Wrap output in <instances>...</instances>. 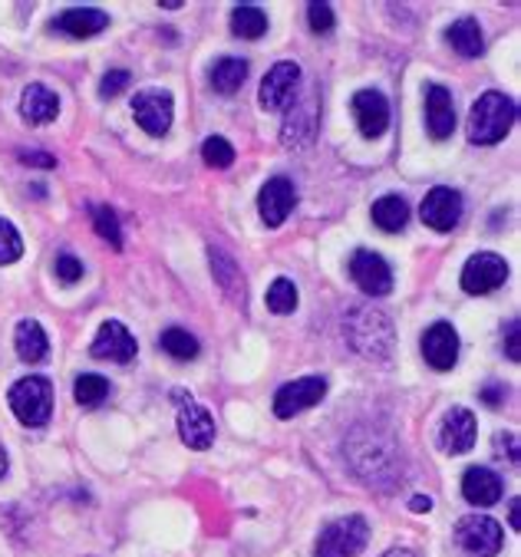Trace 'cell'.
Returning a JSON list of instances; mask_svg holds the SVG:
<instances>
[{
	"label": "cell",
	"instance_id": "836d02e7",
	"mask_svg": "<svg viewBox=\"0 0 521 557\" xmlns=\"http://www.w3.org/2000/svg\"><path fill=\"white\" fill-rule=\"evenodd\" d=\"M21 255H24V238H21V232L11 225L8 218H0V268L21 261Z\"/></svg>",
	"mask_w": 521,
	"mask_h": 557
},
{
	"label": "cell",
	"instance_id": "cb8c5ba5",
	"mask_svg": "<svg viewBox=\"0 0 521 557\" xmlns=\"http://www.w3.org/2000/svg\"><path fill=\"white\" fill-rule=\"evenodd\" d=\"M208 258H212V274H215L219 287L225 290V297L235 307H245V274L235 264V258L222 248H208Z\"/></svg>",
	"mask_w": 521,
	"mask_h": 557
},
{
	"label": "cell",
	"instance_id": "f546056e",
	"mask_svg": "<svg viewBox=\"0 0 521 557\" xmlns=\"http://www.w3.org/2000/svg\"><path fill=\"white\" fill-rule=\"evenodd\" d=\"M73 396H76V403H79L83 409H96L102 399L110 396V380H107V376H99V373H83V376H76V383H73Z\"/></svg>",
	"mask_w": 521,
	"mask_h": 557
},
{
	"label": "cell",
	"instance_id": "9c48e42d",
	"mask_svg": "<svg viewBox=\"0 0 521 557\" xmlns=\"http://www.w3.org/2000/svg\"><path fill=\"white\" fill-rule=\"evenodd\" d=\"M327 396V380L324 376H300L294 383H284L274 396V416L277 419H294L318 406Z\"/></svg>",
	"mask_w": 521,
	"mask_h": 557
},
{
	"label": "cell",
	"instance_id": "e0dca14e",
	"mask_svg": "<svg viewBox=\"0 0 521 557\" xmlns=\"http://www.w3.org/2000/svg\"><path fill=\"white\" fill-rule=\"evenodd\" d=\"M423 357H426V363H430L433 370H439V373H446V370L456 367V360H459V333H456L452 323L436 320V323L423 333Z\"/></svg>",
	"mask_w": 521,
	"mask_h": 557
},
{
	"label": "cell",
	"instance_id": "ffe728a7",
	"mask_svg": "<svg viewBox=\"0 0 521 557\" xmlns=\"http://www.w3.org/2000/svg\"><path fill=\"white\" fill-rule=\"evenodd\" d=\"M426 129L436 143L449 139L456 129V106H452V92L443 83H430L426 86Z\"/></svg>",
	"mask_w": 521,
	"mask_h": 557
},
{
	"label": "cell",
	"instance_id": "277c9868",
	"mask_svg": "<svg viewBox=\"0 0 521 557\" xmlns=\"http://www.w3.org/2000/svg\"><path fill=\"white\" fill-rule=\"evenodd\" d=\"M8 403H11L14 416H17L24 425L40 429V425H47L50 416H53V386H50V380H44V376H24V380H17V383L11 386Z\"/></svg>",
	"mask_w": 521,
	"mask_h": 557
},
{
	"label": "cell",
	"instance_id": "603a6c76",
	"mask_svg": "<svg viewBox=\"0 0 521 557\" xmlns=\"http://www.w3.org/2000/svg\"><path fill=\"white\" fill-rule=\"evenodd\" d=\"M462 495H466V502H469V505L492 508V505H498V502H501L505 485H501V479H498L492 469L475 466V469H469V472L462 475Z\"/></svg>",
	"mask_w": 521,
	"mask_h": 557
},
{
	"label": "cell",
	"instance_id": "d4e9b609",
	"mask_svg": "<svg viewBox=\"0 0 521 557\" xmlns=\"http://www.w3.org/2000/svg\"><path fill=\"white\" fill-rule=\"evenodd\" d=\"M14 347H17V357L24 363H40L47 360L50 354V341H47V333L37 320H21L17 330H14Z\"/></svg>",
	"mask_w": 521,
	"mask_h": 557
},
{
	"label": "cell",
	"instance_id": "2e32d148",
	"mask_svg": "<svg viewBox=\"0 0 521 557\" xmlns=\"http://www.w3.org/2000/svg\"><path fill=\"white\" fill-rule=\"evenodd\" d=\"M297 205V191H294V182L277 175L271 182H264L261 195H258V211H261V221L268 228H281L287 214L294 211Z\"/></svg>",
	"mask_w": 521,
	"mask_h": 557
},
{
	"label": "cell",
	"instance_id": "60d3db41",
	"mask_svg": "<svg viewBox=\"0 0 521 557\" xmlns=\"http://www.w3.org/2000/svg\"><path fill=\"white\" fill-rule=\"evenodd\" d=\"M482 399H485V406H501L505 389H501V386H485V389H482Z\"/></svg>",
	"mask_w": 521,
	"mask_h": 557
},
{
	"label": "cell",
	"instance_id": "ab89813d",
	"mask_svg": "<svg viewBox=\"0 0 521 557\" xmlns=\"http://www.w3.org/2000/svg\"><path fill=\"white\" fill-rule=\"evenodd\" d=\"M21 159H24V165H37V169H53L57 165V159L47 156V152H21Z\"/></svg>",
	"mask_w": 521,
	"mask_h": 557
},
{
	"label": "cell",
	"instance_id": "1f68e13d",
	"mask_svg": "<svg viewBox=\"0 0 521 557\" xmlns=\"http://www.w3.org/2000/svg\"><path fill=\"white\" fill-rule=\"evenodd\" d=\"M92 228L102 242H110L113 248H123V232H120V218L113 208L107 205H96L92 208Z\"/></svg>",
	"mask_w": 521,
	"mask_h": 557
},
{
	"label": "cell",
	"instance_id": "7a4b0ae2",
	"mask_svg": "<svg viewBox=\"0 0 521 557\" xmlns=\"http://www.w3.org/2000/svg\"><path fill=\"white\" fill-rule=\"evenodd\" d=\"M344 337L357 357L367 360H386L396 347V326L393 320L376 310L373 304H357L344 317Z\"/></svg>",
	"mask_w": 521,
	"mask_h": 557
},
{
	"label": "cell",
	"instance_id": "44dd1931",
	"mask_svg": "<svg viewBox=\"0 0 521 557\" xmlns=\"http://www.w3.org/2000/svg\"><path fill=\"white\" fill-rule=\"evenodd\" d=\"M50 27L57 34H63V37L89 40V37H96V34H102V30L110 27V14L107 11H96V8H70Z\"/></svg>",
	"mask_w": 521,
	"mask_h": 557
},
{
	"label": "cell",
	"instance_id": "74e56055",
	"mask_svg": "<svg viewBox=\"0 0 521 557\" xmlns=\"http://www.w3.org/2000/svg\"><path fill=\"white\" fill-rule=\"evenodd\" d=\"M53 271H57V281H63V284H76V281L83 277V261H79V258H73V255H60V258H57V264H53Z\"/></svg>",
	"mask_w": 521,
	"mask_h": 557
},
{
	"label": "cell",
	"instance_id": "4dcf8cb0",
	"mask_svg": "<svg viewBox=\"0 0 521 557\" xmlns=\"http://www.w3.org/2000/svg\"><path fill=\"white\" fill-rule=\"evenodd\" d=\"M159 347L172 357V360H195L198 357V341L191 337L188 330L182 326H169L162 337H159Z\"/></svg>",
	"mask_w": 521,
	"mask_h": 557
},
{
	"label": "cell",
	"instance_id": "484cf974",
	"mask_svg": "<svg viewBox=\"0 0 521 557\" xmlns=\"http://www.w3.org/2000/svg\"><path fill=\"white\" fill-rule=\"evenodd\" d=\"M208 79H212V89L222 92V96H235L245 79H248V60L241 57H219L208 70Z\"/></svg>",
	"mask_w": 521,
	"mask_h": 557
},
{
	"label": "cell",
	"instance_id": "d6a6232c",
	"mask_svg": "<svg viewBox=\"0 0 521 557\" xmlns=\"http://www.w3.org/2000/svg\"><path fill=\"white\" fill-rule=\"evenodd\" d=\"M268 310L271 313H294L297 310V287H294V281H287V277H277L271 287H268Z\"/></svg>",
	"mask_w": 521,
	"mask_h": 557
},
{
	"label": "cell",
	"instance_id": "8fae6325",
	"mask_svg": "<svg viewBox=\"0 0 521 557\" xmlns=\"http://www.w3.org/2000/svg\"><path fill=\"white\" fill-rule=\"evenodd\" d=\"M505 281H508V261L492 251L472 255L462 268V290L472 297H485V294L498 290Z\"/></svg>",
	"mask_w": 521,
	"mask_h": 557
},
{
	"label": "cell",
	"instance_id": "d6986e66",
	"mask_svg": "<svg viewBox=\"0 0 521 557\" xmlns=\"http://www.w3.org/2000/svg\"><path fill=\"white\" fill-rule=\"evenodd\" d=\"M353 116L367 139H380L389 129V102L380 89H360L353 96Z\"/></svg>",
	"mask_w": 521,
	"mask_h": 557
},
{
	"label": "cell",
	"instance_id": "7c38bea8",
	"mask_svg": "<svg viewBox=\"0 0 521 557\" xmlns=\"http://www.w3.org/2000/svg\"><path fill=\"white\" fill-rule=\"evenodd\" d=\"M136 337L126 330V323L120 320H107L92 337V347L89 354L96 360H110V363H133L136 360Z\"/></svg>",
	"mask_w": 521,
	"mask_h": 557
},
{
	"label": "cell",
	"instance_id": "d590c367",
	"mask_svg": "<svg viewBox=\"0 0 521 557\" xmlns=\"http://www.w3.org/2000/svg\"><path fill=\"white\" fill-rule=\"evenodd\" d=\"M307 24H310V30H314V34H331L337 17H334V11L327 4H310L307 8Z\"/></svg>",
	"mask_w": 521,
	"mask_h": 557
},
{
	"label": "cell",
	"instance_id": "3957f363",
	"mask_svg": "<svg viewBox=\"0 0 521 557\" xmlns=\"http://www.w3.org/2000/svg\"><path fill=\"white\" fill-rule=\"evenodd\" d=\"M514 102L505 96V92H485L475 99L472 113H469V123H466V133H469V143L475 146H495L508 136L511 123H514Z\"/></svg>",
	"mask_w": 521,
	"mask_h": 557
},
{
	"label": "cell",
	"instance_id": "8d00e7d4",
	"mask_svg": "<svg viewBox=\"0 0 521 557\" xmlns=\"http://www.w3.org/2000/svg\"><path fill=\"white\" fill-rule=\"evenodd\" d=\"M129 73L126 70H110L107 76H102V83H99V96L102 99H116L126 86H129Z\"/></svg>",
	"mask_w": 521,
	"mask_h": 557
},
{
	"label": "cell",
	"instance_id": "8992f818",
	"mask_svg": "<svg viewBox=\"0 0 521 557\" xmlns=\"http://www.w3.org/2000/svg\"><path fill=\"white\" fill-rule=\"evenodd\" d=\"M172 399H175V422H178L182 442L188 445V449H195V453L212 449V442H215V419H212V412H208L201 403H195L182 389H175Z\"/></svg>",
	"mask_w": 521,
	"mask_h": 557
},
{
	"label": "cell",
	"instance_id": "f35d334b",
	"mask_svg": "<svg viewBox=\"0 0 521 557\" xmlns=\"http://www.w3.org/2000/svg\"><path fill=\"white\" fill-rule=\"evenodd\" d=\"M518 333H521V320L514 317V320H508L505 323V330H501V337H505V354H508V360H521V341H518Z\"/></svg>",
	"mask_w": 521,
	"mask_h": 557
},
{
	"label": "cell",
	"instance_id": "7bdbcfd3",
	"mask_svg": "<svg viewBox=\"0 0 521 557\" xmlns=\"http://www.w3.org/2000/svg\"><path fill=\"white\" fill-rule=\"evenodd\" d=\"M409 511H415V515H423V511H433V498H423V495H415V498L409 502Z\"/></svg>",
	"mask_w": 521,
	"mask_h": 557
},
{
	"label": "cell",
	"instance_id": "83f0119b",
	"mask_svg": "<svg viewBox=\"0 0 521 557\" xmlns=\"http://www.w3.org/2000/svg\"><path fill=\"white\" fill-rule=\"evenodd\" d=\"M373 225L386 235H396L406 228V221H409V205L399 198V195H386L380 201H373Z\"/></svg>",
	"mask_w": 521,
	"mask_h": 557
},
{
	"label": "cell",
	"instance_id": "30bf717a",
	"mask_svg": "<svg viewBox=\"0 0 521 557\" xmlns=\"http://www.w3.org/2000/svg\"><path fill=\"white\" fill-rule=\"evenodd\" d=\"M133 116L142 126V133L149 136H165L172 129V116H175V102L169 89H142L133 99Z\"/></svg>",
	"mask_w": 521,
	"mask_h": 557
},
{
	"label": "cell",
	"instance_id": "ee69618b",
	"mask_svg": "<svg viewBox=\"0 0 521 557\" xmlns=\"http://www.w3.org/2000/svg\"><path fill=\"white\" fill-rule=\"evenodd\" d=\"M383 557H415L412 550H406V547H396V550H386Z\"/></svg>",
	"mask_w": 521,
	"mask_h": 557
},
{
	"label": "cell",
	"instance_id": "52a82bcc",
	"mask_svg": "<svg viewBox=\"0 0 521 557\" xmlns=\"http://www.w3.org/2000/svg\"><path fill=\"white\" fill-rule=\"evenodd\" d=\"M370 541V528L360 515H347V518H337L331 521L321 537H318V547L314 554L318 557H357Z\"/></svg>",
	"mask_w": 521,
	"mask_h": 557
},
{
	"label": "cell",
	"instance_id": "f1b7e54d",
	"mask_svg": "<svg viewBox=\"0 0 521 557\" xmlns=\"http://www.w3.org/2000/svg\"><path fill=\"white\" fill-rule=\"evenodd\" d=\"M232 34L245 40H258L268 34V14L255 4H241L232 11Z\"/></svg>",
	"mask_w": 521,
	"mask_h": 557
},
{
	"label": "cell",
	"instance_id": "ba28073f",
	"mask_svg": "<svg viewBox=\"0 0 521 557\" xmlns=\"http://www.w3.org/2000/svg\"><path fill=\"white\" fill-rule=\"evenodd\" d=\"M321 126V109H318V96L314 92H297L294 102L287 106V116L281 123V143L287 149H307L318 136Z\"/></svg>",
	"mask_w": 521,
	"mask_h": 557
},
{
	"label": "cell",
	"instance_id": "9a60e30c",
	"mask_svg": "<svg viewBox=\"0 0 521 557\" xmlns=\"http://www.w3.org/2000/svg\"><path fill=\"white\" fill-rule=\"evenodd\" d=\"M297 92H300V66L284 60V63H274L268 70L258 99H261L264 109H287Z\"/></svg>",
	"mask_w": 521,
	"mask_h": 557
},
{
	"label": "cell",
	"instance_id": "4fadbf2b",
	"mask_svg": "<svg viewBox=\"0 0 521 557\" xmlns=\"http://www.w3.org/2000/svg\"><path fill=\"white\" fill-rule=\"evenodd\" d=\"M350 277L367 297H386L393 290V271H389L386 258H380L376 251H353Z\"/></svg>",
	"mask_w": 521,
	"mask_h": 557
},
{
	"label": "cell",
	"instance_id": "e575fe53",
	"mask_svg": "<svg viewBox=\"0 0 521 557\" xmlns=\"http://www.w3.org/2000/svg\"><path fill=\"white\" fill-rule=\"evenodd\" d=\"M201 159L212 165V169H228L232 162H235V149H232V143L228 139H222V136H208L204 143H201Z\"/></svg>",
	"mask_w": 521,
	"mask_h": 557
},
{
	"label": "cell",
	"instance_id": "7402d4cb",
	"mask_svg": "<svg viewBox=\"0 0 521 557\" xmlns=\"http://www.w3.org/2000/svg\"><path fill=\"white\" fill-rule=\"evenodd\" d=\"M21 116L34 126H47L60 116V96L44 86V83H30L21 92Z\"/></svg>",
	"mask_w": 521,
	"mask_h": 557
},
{
	"label": "cell",
	"instance_id": "b9f144b4",
	"mask_svg": "<svg viewBox=\"0 0 521 557\" xmlns=\"http://www.w3.org/2000/svg\"><path fill=\"white\" fill-rule=\"evenodd\" d=\"M508 524H511V531H521V502L518 498H511V505H508Z\"/></svg>",
	"mask_w": 521,
	"mask_h": 557
},
{
	"label": "cell",
	"instance_id": "f6af8a7d",
	"mask_svg": "<svg viewBox=\"0 0 521 557\" xmlns=\"http://www.w3.org/2000/svg\"><path fill=\"white\" fill-rule=\"evenodd\" d=\"M4 472H8V449L0 445V479H4Z\"/></svg>",
	"mask_w": 521,
	"mask_h": 557
},
{
	"label": "cell",
	"instance_id": "5b68a950",
	"mask_svg": "<svg viewBox=\"0 0 521 557\" xmlns=\"http://www.w3.org/2000/svg\"><path fill=\"white\" fill-rule=\"evenodd\" d=\"M456 534V544L466 557H498L501 550V541H505V531L495 518L488 515H462L452 528Z\"/></svg>",
	"mask_w": 521,
	"mask_h": 557
},
{
	"label": "cell",
	"instance_id": "5bb4252c",
	"mask_svg": "<svg viewBox=\"0 0 521 557\" xmlns=\"http://www.w3.org/2000/svg\"><path fill=\"white\" fill-rule=\"evenodd\" d=\"M420 218H423V225H430L433 232H452L462 218V195L449 185L433 188L420 205Z\"/></svg>",
	"mask_w": 521,
	"mask_h": 557
},
{
	"label": "cell",
	"instance_id": "6da1fadb",
	"mask_svg": "<svg viewBox=\"0 0 521 557\" xmlns=\"http://www.w3.org/2000/svg\"><path fill=\"white\" fill-rule=\"evenodd\" d=\"M347 462L350 469L360 475L363 485L370 488H393L399 482V469H402V456L396 438L380 429V425H357L347 438Z\"/></svg>",
	"mask_w": 521,
	"mask_h": 557
},
{
	"label": "cell",
	"instance_id": "4316f807",
	"mask_svg": "<svg viewBox=\"0 0 521 557\" xmlns=\"http://www.w3.org/2000/svg\"><path fill=\"white\" fill-rule=\"evenodd\" d=\"M446 40H449V47H452L459 57H466V60H475V57L485 50L482 27H479V21H472V17L456 21V24L446 30Z\"/></svg>",
	"mask_w": 521,
	"mask_h": 557
},
{
	"label": "cell",
	"instance_id": "ac0fdd59",
	"mask_svg": "<svg viewBox=\"0 0 521 557\" xmlns=\"http://www.w3.org/2000/svg\"><path fill=\"white\" fill-rule=\"evenodd\" d=\"M475 416L466 406H452L443 416V429H439V442L449 456H466L475 449Z\"/></svg>",
	"mask_w": 521,
	"mask_h": 557
}]
</instances>
